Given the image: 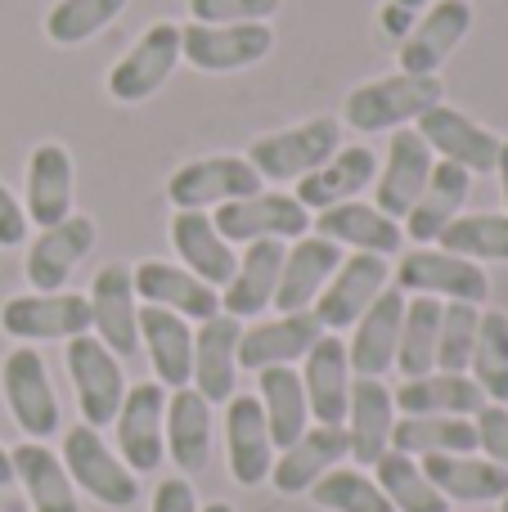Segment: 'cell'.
<instances>
[{
  "mask_svg": "<svg viewBox=\"0 0 508 512\" xmlns=\"http://www.w3.org/2000/svg\"><path fill=\"white\" fill-rule=\"evenodd\" d=\"M446 99L441 77H414V72H396V77H378L369 86H356L342 104L351 131L378 135V131H401V126L419 122L428 108Z\"/></svg>",
  "mask_w": 508,
  "mask_h": 512,
  "instance_id": "cell-1",
  "label": "cell"
},
{
  "mask_svg": "<svg viewBox=\"0 0 508 512\" xmlns=\"http://www.w3.org/2000/svg\"><path fill=\"white\" fill-rule=\"evenodd\" d=\"M63 364H68V378L77 387V409L86 427H113L117 409L126 400V373L122 360L99 342L95 333L68 337V351H63Z\"/></svg>",
  "mask_w": 508,
  "mask_h": 512,
  "instance_id": "cell-2",
  "label": "cell"
},
{
  "mask_svg": "<svg viewBox=\"0 0 508 512\" xmlns=\"http://www.w3.org/2000/svg\"><path fill=\"white\" fill-rule=\"evenodd\" d=\"M59 459H63V468H68L72 486L86 490V495L99 499L104 508H131L135 499H140V481H135V472L108 450L104 436H99V427H86V423L68 427Z\"/></svg>",
  "mask_w": 508,
  "mask_h": 512,
  "instance_id": "cell-3",
  "label": "cell"
},
{
  "mask_svg": "<svg viewBox=\"0 0 508 512\" xmlns=\"http://www.w3.org/2000/svg\"><path fill=\"white\" fill-rule=\"evenodd\" d=\"M338 140H342V131L333 117H311L302 126L270 131L261 140H252L248 162L257 167L261 180H302L338 153Z\"/></svg>",
  "mask_w": 508,
  "mask_h": 512,
  "instance_id": "cell-4",
  "label": "cell"
},
{
  "mask_svg": "<svg viewBox=\"0 0 508 512\" xmlns=\"http://www.w3.org/2000/svg\"><path fill=\"white\" fill-rule=\"evenodd\" d=\"M275 50L270 23H189L180 27V59L198 72H243Z\"/></svg>",
  "mask_w": 508,
  "mask_h": 512,
  "instance_id": "cell-5",
  "label": "cell"
},
{
  "mask_svg": "<svg viewBox=\"0 0 508 512\" xmlns=\"http://www.w3.org/2000/svg\"><path fill=\"white\" fill-rule=\"evenodd\" d=\"M252 194H261V176L248 158H234V153L185 162V167L167 180V198L176 212L225 207V203H239V198H252Z\"/></svg>",
  "mask_w": 508,
  "mask_h": 512,
  "instance_id": "cell-6",
  "label": "cell"
},
{
  "mask_svg": "<svg viewBox=\"0 0 508 512\" xmlns=\"http://www.w3.org/2000/svg\"><path fill=\"white\" fill-rule=\"evenodd\" d=\"M117 459L131 472H153L167 454V387L162 382H135L113 418Z\"/></svg>",
  "mask_w": 508,
  "mask_h": 512,
  "instance_id": "cell-7",
  "label": "cell"
},
{
  "mask_svg": "<svg viewBox=\"0 0 508 512\" xmlns=\"http://www.w3.org/2000/svg\"><path fill=\"white\" fill-rule=\"evenodd\" d=\"M396 288L410 292V297H437V301H473L482 306L491 297V279L477 261L441 248H419L410 256H401V270H396Z\"/></svg>",
  "mask_w": 508,
  "mask_h": 512,
  "instance_id": "cell-8",
  "label": "cell"
},
{
  "mask_svg": "<svg viewBox=\"0 0 508 512\" xmlns=\"http://www.w3.org/2000/svg\"><path fill=\"white\" fill-rule=\"evenodd\" d=\"M0 328L18 342H68L90 333V301L81 292H27L0 306Z\"/></svg>",
  "mask_w": 508,
  "mask_h": 512,
  "instance_id": "cell-9",
  "label": "cell"
},
{
  "mask_svg": "<svg viewBox=\"0 0 508 512\" xmlns=\"http://www.w3.org/2000/svg\"><path fill=\"white\" fill-rule=\"evenodd\" d=\"M180 63V27L176 23H153L140 32V41L113 63L108 72V95L117 104H144L167 86V77Z\"/></svg>",
  "mask_w": 508,
  "mask_h": 512,
  "instance_id": "cell-10",
  "label": "cell"
},
{
  "mask_svg": "<svg viewBox=\"0 0 508 512\" xmlns=\"http://www.w3.org/2000/svg\"><path fill=\"white\" fill-rule=\"evenodd\" d=\"M0 391H5V405L14 423L27 432V441H45L59 432V396L50 387L41 351H32V346L9 351L5 369H0Z\"/></svg>",
  "mask_w": 508,
  "mask_h": 512,
  "instance_id": "cell-11",
  "label": "cell"
},
{
  "mask_svg": "<svg viewBox=\"0 0 508 512\" xmlns=\"http://www.w3.org/2000/svg\"><path fill=\"white\" fill-rule=\"evenodd\" d=\"M212 221L225 243H293L311 230V212L293 194H266V189L239 203H225Z\"/></svg>",
  "mask_w": 508,
  "mask_h": 512,
  "instance_id": "cell-12",
  "label": "cell"
},
{
  "mask_svg": "<svg viewBox=\"0 0 508 512\" xmlns=\"http://www.w3.org/2000/svg\"><path fill=\"white\" fill-rule=\"evenodd\" d=\"M387 279H392V270H387V256H374V252L342 256V265L333 270V279L324 283V292L315 297L311 315L320 319L324 333L351 328L369 306H374V297L387 288Z\"/></svg>",
  "mask_w": 508,
  "mask_h": 512,
  "instance_id": "cell-13",
  "label": "cell"
},
{
  "mask_svg": "<svg viewBox=\"0 0 508 512\" xmlns=\"http://www.w3.org/2000/svg\"><path fill=\"white\" fill-rule=\"evenodd\" d=\"M414 131L423 135V144L432 149V158L455 162L468 176H491L495 162H500V135H491L482 122H473L459 108H428V113L414 122Z\"/></svg>",
  "mask_w": 508,
  "mask_h": 512,
  "instance_id": "cell-14",
  "label": "cell"
},
{
  "mask_svg": "<svg viewBox=\"0 0 508 512\" xmlns=\"http://www.w3.org/2000/svg\"><path fill=\"white\" fill-rule=\"evenodd\" d=\"M90 328L108 351L122 355L140 351V310H135V279L126 265H104L90 283Z\"/></svg>",
  "mask_w": 508,
  "mask_h": 512,
  "instance_id": "cell-15",
  "label": "cell"
},
{
  "mask_svg": "<svg viewBox=\"0 0 508 512\" xmlns=\"http://www.w3.org/2000/svg\"><path fill=\"white\" fill-rule=\"evenodd\" d=\"M432 167H437V158H432V149L423 144L419 131H396V140L387 144V162L383 171L374 176V207L378 212H387L392 221H401V216H410V207L419 203V194L428 189V176Z\"/></svg>",
  "mask_w": 508,
  "mask_h": 512,
  "instance_id": "cell-16",
  "label": "cell"
},
{
  "mask_svg": "<svg viewBox=\"0 0 508 512\" xmlns=\"http://www.w3.org/2000/svg\"><path fill=\"white\" fill-rule=\"evenodd\" d=\"M468 32H473V5L468 0H437L419 18V27L401 41V72L437 77V68L464 45Z\"/></svg>",
  "mask_w": 508,
  "mask_h": 512,
  "instance_id": "cell-17",
  "label": "cell"
},
{
  "mask_svg": "<svg viewBox=\"0 0 508 512\" xmlns=\"http://www.w3.org/2000/svg\"><path fill=\"white\" fill-rule=\"evenodd\" d=\"M225 459H230V477L239 486H261L275 468V441H270L257 396L225 400Z\"/></svg>",
  "mask_w": 508,
  "mask_h": 512,
  "instance_id": "cell-18",
  "label": "cell"
},
{
  "mask_svg": "<svg viewBox=\"0 0 508 512\" xmlns=\"http://www.w3.org/2000/svg\"><path fill=\"white\" fill-rule=\"evenodd\" d=\"M95 234H99L95 221L77 216V212H72L68 221L41 230L36 243L27 248V283H32L36 292H59L63 283L72 279V270L95 248Z\"/></svg>",
  "mask_w": 508,
  "mask_h": 512,
  "instance_id": "cell-19",
  "label": "cell"
},
{
  "mask_svg": "<svg viewBox=\"0 0 508 512\" xmlns=\"http://www.w3.org/2000/svg\"><path fill=\"white\" fill-rule=\"evenodd\" d=\"M401 315H405V292L383 288L374 306L356 319V333L347 342V360L356 378H383L396 364V342H401Z\"/></svg>",
  "mask_w": 508,
  "mask_h": 512,
  "instance_id": "cell-20",
  "label": "cell"
},
{
  "mask_svg": "<svg viewBox=\"0 0 508 512\" xmlns=\"http://www.w3.org/2000/svg\"><path fill=\"white\" fill-rule=\"evenodd\" d=\"M239 337H243V324L234 315H225V310L203 319V328L194 333V378H189V387H194L207 405H221V400L234 396Z\"/></svg>",
  "mask_w": 508,
  "mask_h": 512,
  "instance_id": "cell-21",
  "label": "cell"
},
{
  "mask_svg": "<svg viewBox=\"0 0 508 512\" xmlns=\"http://www.w3.org/2000/svg\"><path fill=\"white\" fill-rule=\"evenodd\" d=\"M351 454V441H347V427H306L288 450H279L275 468H270V481H275L279 495H306L324 472H333L342 459Z\"/></svg>",
  "mask_w": 508,
  "mask_h": 512,
  "instance_id": "cell-22",
  "label": "cell"
},
{
  "mask_svg": "<svg viewBox=\"0 0 508 512\" xmlns=\"http://www.w3.org/2000/svg\"><path fill=\"white\" fill-rule=\"evenodd\" d=\"M320 337H324V328L311 310H293V315L252 324L239 337V369L261 373V369H275V364H297V360H306V351Z\"/></svg>",
  "mask_w": 508,
  "mask_h": 512,
  "instance_id": "cell-23",
  "label": "cell"
},
{
  "mask_svg": "<svg viewBox=\"0 0 508 512\" xmlns=\"http://www.w3.org/2000/svg\"><path fill=\"white\" fill-rule=\"evenodd\" d=\"M342 265V248L320 234H302L293 239V248L284 252V270H279L275 288V310L293 315V310H311L315 297L324 292V283L333 279V270Z\"/></svg>",
  "mask_w": 508,
  "mask_h": 512,
  "instance_id": "cell-24",
  "label": "cell"
},
{
  "mask_svg": "<svg viewBox=\"0 0 508 512\" xmlns=\"http://www.w3.org/2000/svg\"><path fill=\"white\" fill-rule=\"evenodd\" d=\"M302 387H306V405H311L315 423H324V427H342V423H347L351 360H347V342H342V337L324 333L320 342L306 351Z\"/></svg>",
  "mask_w": 508,
  "mask_h": 512,
  "instance_id": "cell-25",
  "label": "cell"
},
{
  "mask_svg": "<svg viewBox=\"0 0 508 512\" xmlns=\"http://www.w3.org/2000/svg\"><path fill=\"white\" fill-rule=\"evenodd\" d=\"M347 441L351 459L374 468L387 450H392V427H396V400L392 387H383V378H356L347 400Z\"/></svg>",
  "mask_w": 508,
  "mask_h": 512,
  "instance_id": "cell-26",
  "label": "cell"
},
{
  "mask_svg": "<svg viewBox=\"0 0 508 512\" xmlns=\"http://www.w3.org/2000/svg\"><path fill=\"white\" fill-rule=\"evenodd\" d=\"M135 279V297H144V306H162L176 310L180 319H212L221 310V292L207 288L203 279L185 270V265H167V261H140L131 270Z\"/></svg>",
  "mask_w": 508,
  "mask_h": 512,
  "instance_id": "cell-27",
  "label": "cell"
},
{
  "mask_svg": "<svg viewBox=\"0 0 508 512\" xmlns=\"http://www.w3.org/2000/svg\"><path fill=\"white\" fill-rule=\"evenodd\" d=\"M171 248L180 252L185 270L194 279H203L207 288L221 292L225 283L239 270V256H234V243L221 239L212 212H176L171 216Z\"/></svg>",
  "mask_w": 508,
  "mask_h": 512,
  "instance_id": "cell-28",
  "label": "cell"
},
{
  "mask_svg": "<svg viewBox=\"0 0 508 512\" xmlns=\"http://www.w3.org/2000/svg\"><path fill=\"white\" fill-rule=\"evenodd\" d=\"M140 346L149 351V364L167 391L189 387L194 378V328L176 310L144 306L140 310Z\"/></svg>",
  "mask_w": 508,
  "mask_h": 512,
  "instance_id": "cell-29",
  "label": "cell"
},
{
  "mask_svg": "<svg viewBox=\"0 0 508 512\" xmlns=\"http://www.w3.org/2000/svg\"><path fill=\"white\" fill-rule=\"evenodd\" d=\"M374 176H378L374 149H369V144H351V149L333 153L320 171L297 180L293 198L306 207V212H329V207H338V203H351L365 185H374Z\"/></svg>",
  "mask_w": 508,
  "mask_h": 512,
  "instance_id": "cell-30",
  "label": "cell"
},
{
  "mask_svg": "<svg viewBox=\"0 0 508 512\" xmlns=\"http://www.w3.org/2000/svg\"><path fill=\"white\" fill-rule=\"evenodd\" d=\"M23 212L36 230H50L72 216V158L63 144H36L32 149Z\"/></svg>",
  "mask_w": 508,
  "mask_h": 512,
  "instance_id": "cell-31",
  "label": "cell"
},
{
  "mask_svg": "<svg viewBox=\"0 0 508 512\" xmlns=\"http://www.w3.org/2000/svg\"><path fill=\"white\" fill-rule=\"evenodd\" d=\"M284 252L288 243H252L248 252H243L239 270H234V279L221 288V310L234 319H257L266 315L270 306H275V288H279V270H284Z\"/></svg>",
  "mask_w": 508,
  "mask_h": 512,
  "instance_id": "cell-32",
  "label": "cell"
},
{
  "mask_svg": "<svg viewBox=\"0 0 508 512\" xmlns=\"http://www.w3.org/2000/svg\"><path fill=\"white\" fill-rule=\"evenodd\" d=\"M315 234L338 243V248H356V252H374V256L401 252V221L378 212L374 203H356V198L329 207V212H315Z\"/></svg>",
  "mask_w": 508,
  "mask_h": 512,
  "instance_id": "cell-33",
  "label": "cell"
},
{
  "mask_svg": "<svg viewBox=\"0 0 508 512\" xmlns=\"http://www.w3.org/2000/svg\"><path fill=\"white\" fill-rule=\"evenodd\" d=\"M167 454L185 477H198L212 463V405L194 387L167 396Z\"/></svg>",
  "mask_w": 508,
  "mask_h": 512,
  "instance_id": "cell-34",
  "label": "cell"
},
{
  "mask_svg": "<svg viewBox=\"0 0 508 512\" xmlns=\"http://www.w3.org/2000/svg\"><path fill=\"white\" fill-rule=\"evenodd\" d=\"M468 189H473V176H468L464 167H455V162L437 158V167H432V176H428V189H423L419 203H414L410 216H405V239L437 243L441 230L464 212Z\"/></svg>",
  "mask_w": 508,
  "mask_h": 512,
  "instance_id": "cell-35",
  "label": "cell"
},
{
  "mask_svg": "<svg viewBox=\"0 0 508 512\" xmlns=\"http://www.w3.org/2000/svg\"><path fill=\"white\" fill-rule=\"evenodd\" d=\"M9 459H14V481L27 490L36 512H81L68 468H63V459L54 450H45V441L14 445Z\"/></svg>",
  "mask_w": 508,
  "mask_h": 512,
  "instance_id": "cell-36",
  "label": "cell"
},
{
  "mask_svg": "<svg viewBox=\"0 0 508 512\" xmlns=\"http://www.w3.org/2000/svg\"><path fill=\"white\" fill-rule=\"evenodd\" d=\"M419 463L432 486L459 504H491V499H504L508 490V472L491 459H477V454H428Z\"/></svg>",
  "mask_w": 508,
  "mask_h": 512,
  "instance_id": "cell-37",
  "label": "cell"
},
{
  "mask_svg": "<svg viewBox=\"0 0 508 512\" xmlns=\"http://www.w3.org/2000/svg\"><path fill=\"white\" fill-rule=\"evenodd\" d=\"M401 414H446V418H473L486 405L482 387L468 373H423V378H405L401 391H392Z\"/></svg>",
  "mask_w": 508,
  "mask_h": 512,
  "instance_id": "cell-38",
  "label": "cell"
},
{
  "mask_svg": "<svg viewBox=\"0 0 508 512\" xmlns=\"http://www.w3.org/2000/svg\"><path fill=\"white\" fill-rule=\"evenodd\" d=\"M257 400H261V414H266V427H270L275 450H288V445L311 427L306 387H302V373H293V364L261 369L257 373Z\"/></svg>",
  "mask_w": 508,
  "mask_h": 512,
  "instance_id": "cell-39",
  "label": "cell"
},
{
  "mask_svg": "<svg viewBox=\"0 0 508 512\" xmlns=\"http://www.w3.org/2000/svg\"><path fill=\"white\" fill-rule=\"evenodd\" d=\"M392 450L410 454V459H428V454H473L477 427H473V418L401 414L392 427Z\"/></svg>",
  "mask_w": 508,
  "mask_h": 512,
  "instance_id": "cell-40",
  "label": "cell"
},
{
  "mask_svg": "<svg viewBox=\"0 0 508 512\" xmlns=\"http://www.w3.org/2000/svg\"><path fill=\"white\" fill-rule=\"evenodd\" d=\"M374 481H378V490L392 499L396 512H450V499L428 481L423 463L401 450H387L383 459L374 463Z\"/></svg>",
  "mask_w": 508,
  "mask_h": 512,
  "instance_id": "cell-41",
  "label": "cell"
},
{
  "mask_svg": "<svg viewBox=\"0 0 508 512\" xmlns=\"http://www.w3.org/2000/svg\"><path fill=\"white\" fill-rule=\"evenodd\" d=\"M437 328H441L437 297H405L401 342H396L401 378H423V373L437 369Z\"/></svg>",
  "mask_w": 508,
  "mask_h": 512,
  "instance_id": "cell-42",
  "label": "cell"
},
{
  "mask_svg": "<svg viewBox=\"0 0 508 512\" xmlns=\"http://www.w3.org/2000/svg\"><path fill=\"white\" fill-rule=\"evenodd\" d=\"M441 252L468 256V261H508V212H459L441 230Z\"/></svg>",
  "mask_w": 508,
  "mask_h": 512,
  "instance_id": "cell-43",
  "label": "cell"
},
{
  "mask_svg": "<svg viewBox=\"0 0 508 512\" xmlns=\"http://www.w3.org/2000/svg\"><path fill=\"white\" fill-rule=\"evenodd\" d=\"M473 382L491 405H508V315L504 310H482L473 346Z\"/></svg>",
  "mask_w": 508,
  "mask_h": 512,
  "instance_id": "cell-44",
  "label": "cell"
},
{
  "mask_svg": "<svg viewBox=\"0 0 508 512\" xmlns=\"http://www.w3.org/2000/svg\"><path fill=\"white\" fill-rule=\"evenodd\" d=\"M311 499L324 512H396L392 499L378 490L374 477L356 468H333L311 486Z\"/></svg>",
  "mask_w": 508,
  "mask_h": 512,
  "instance_id": "cell-45",
  "label": "cell"
},
{
  "mask_svg": "<svg viewBox=\"0 0 508 512\" xmlns=\"http://www.w3.org/2000/svg\"><path fill=\"white\" fill-rule=\"evenodd\" d=\"M126 5H131V0H59V5L45 14V36H50L54 45H81L104 32Z\"/></svg>",
  "mask_w": 508,
  "mask_h": 512,
  "instance_id": "cell-46",
  "label": "cell"
},
{
  "mask_svg": "<svg viewBox=\"0 0 508 512\" xmlns=\"http://www.w3.org/2000/svg\"><path fill=\"white\" fill-rule=\"evenodd\" d=\"M477 324H482V306H473V301H441L437 373H468L473 346H477Z\"/></svg>",
  "mask_w": 508,
  "mask_h": 512,
  "instance_id": "cell-47",
  "label": "cell"
},
{
  "mask_svg": "<svg viewBox=\"0 0 508 512\" xmlns=\"http://www.w3.org/2000/svg\"><path fill=\"white\" fill-rule=\"evenodd\" d=\"M284 0H189L194 23H266Z\"/></svg>",
  "mask_w": 508,
  "mask_h": 512,
  "instance_id": "cell-48",
  "label": "cell"
},
{
  "mask_svg": "<svg viewBox=\"0 0 508 512\" xmlns=\"http://www.w3.org/2000/svg\"><path fill=\"white\" fill-rule=\"evenodd\" d=\"M473 427H477V450H482V459L500 463L508 472V405H491V400H486L473 414Z\"/></svg>",
  "mask_w": 508,
  "mask_h": 512,
  "instance_id": "cell-49",
  "label": "cell"
},
{
  "mask_svg": "<svg viewBox=\"0 0 508 512\" xmlns=\"http://www.w3.org/2000/svg\"><path fill=\"white\" fill-rule=\"evenodd\" d=\"M27 225L32 221H27L23 203L0 185V248H18V243H27Z\"/></svg>",
  "mask_w": 508,
  "mask_h": 512,
  "instance_id": "cell-50",
  "label": "cell"
},
{
  "mask_svg": "<svg viewBox=\"0 0 508 512\" xmlns=\"http://www.w3.org/2000/svg\"><path fill=\"white\" fill-rule=\"evenodd\" d=\"M149 512H198V495H194V486H189L185 477L162 481V486L153 490V504H149Z\"/></svg>",
  "mask_w": 508,
  "mask_h": 512,
  "instance_id": "cell-51",
  "label": "cell"
},
{
  "mask_svg": "<svg viewBox=\"0 0 508 512\" xmlns=\"http://www.w3.org/2000/svg\"><path fill=\"white\" fill-rule=\"evenodd\" d=\"M495 176H500V194L508 207V140H500V162H495Z\"/></svg>",
  "mask_w": 508,
  "mask_h": 512,
  "instance_id": "cell-52",
  "label": "cell"
},
{
  "mask_svg": "<svg viewBox=\"0 0 508 512\" xmlns=\"http://www.w3.org/2000/svg\"><path fill=\"white\" fill-rule=\"evenodd\" d=\"M14 481V459H9V450L0 445V486H9Z\"/></svg>",
  "mask_w": 508,
  "mask_h": 512,
  "instance_id": "cell-53",
  "label": "cell"
},
{
  "mask_svg": "<svg viewBox=\"0 0 508 512\" xmlns=\"http://www.w3.org/2000/svg\"><path fill=\"white\" fill-rule=\"evenodd\" d=\"M198 512H234L230 504H207V508H198Z\"/></svg>",
  "mask_w": 508,
  "mask_h": 512,
  "instance_id": "cell-54",
  "label": "cell"
},
{
  "mask_svg": "<svg viewBox=\"0 0 508 512\" xmlns=\"http://www.w3.org/2000/svg\"><path fill=\"white\" fill-rule=\"evenodd\" d=\"M500 512H508V490H504V499H500Z\"/></svg>",
  "mask_w": 508,
  "mask_h": 512,
  "instance_id": "cell-55",
  "label": "cell"
}]
</instances>
